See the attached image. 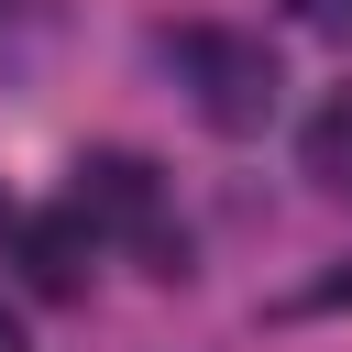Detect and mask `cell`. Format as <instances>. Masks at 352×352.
<instances>
[{
    "label": "cell",
    "mask_w": 352,
    "mask_h": 352,
    "mask_svg": "<svg viewBox=\"0 0 352 352\" xmlns=\"http://www.w3.org/2000/svg\"><path fill=\"white\" fill-rule=\"evenodd\" d=\"M297 176H308L319 198H352V88H330V99L308 110V132H297Z\"/></svg>",
    "instance_id": "4"
},
{
    "label": "cell",
    "mask_w": 352,
    "mask_h": 352,
    "mask_svg": "<svg viewBox=\"0 0 352 352\" xmlns=\"http://www.w3.org/2000/svg\"><path fill=\"white\" fill-rule=\"evenodd\" d=\"M77 176H88V187H77V220H88V231L110 220V231L154 242V275H187V242L165 253V187H154V165H143V154H88Z\"/></svg>",
    "instance_id": "2"
},
{
    "label": "cell",
    "mask_w": 352,
    "mask_h": 352,
    "mask_svg": "<svg viewBox=\"0 0 352 352\" xmlns=\"http://www.w3.org/2000/svg\"><path fill=\"white\" fill-rule=\"evenodd\" d=\"M286 22H297V33H330V44H352V0H286Z\"/></svg>",
    "instance_id": "5"
},
{
    "label": "cell",
    "mask_w": 352,
    "mask_h": 352,
    "mask_svg": "<svg viewBox=\"0 0 352 352\" xmlns=\"http://www.w3.org/2000/svg\"><path fill=\"white\" fill-rule=\"evenodd\" d=\"M11 253H22V286H33V297H88L99 231H88L77 209H33V220H11Z\"/></svg>",
    "instance_id": "3"
},
{
    "label": "cell",
    "mask_w": 352,
    "mask_h": 352,
    "mask_svg": "<svg viewBox=\"0 0 352 352\" xmlns=\"http://www.w3.org/2000/svg\"><path fill=\"white\" fill-rule=\"evenodd\" d=\"M176 77H187V99H198V121L209 132H264L275 121V99H286V66L264 55V33H231V22H187L176 33Z\"/></svg>",
    "instance_id": "1"
},
{
    "label": "cell",
    "mask_w": 352,
    "mask_h": 352,
    "mask_svg": "<svg viewBox=\"0 0 352 352\" xmlns=\"http://www.w3.org/2000/svg\"><path fill=\"white\" fill-rule=\"evenodd\" d=\"M0 220H11V209H0Z\"/></svg>",
    "instance_id": "8"
},
{
    "label": "cell",
    "mask_w": 352,
    "mask_h": 352,
    "mask_svg": "<svg viewBox=\"0 0 352 352\" xmlns=\"http://www.w3.org/2000/svg\"><path fill=\"white\" fill-rule=\"evenodd\" d=\"M0 352H22V308H0Z\"/></svg>",
    "instance_id": "6"
},
{
    "label": "cell",
    "mask_w": 352,
    "mask_h": 352,
    "mask_svg": "<svg viewBox=\"0 0 352 352\" xmlns=\"http://www.w3.org/2000/svg\"><path fill=\"white\" fill-rule=\"evenodd\" d=\"M0 11H33V0H0Z\"/></svg>",
    "instance_id": "7"
}]
</instances>
